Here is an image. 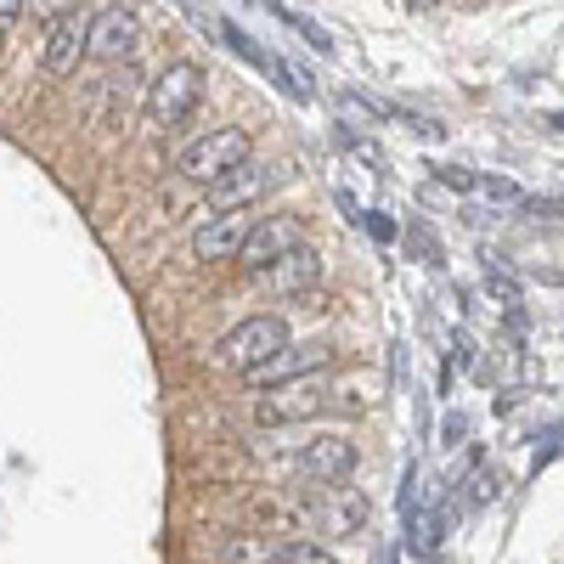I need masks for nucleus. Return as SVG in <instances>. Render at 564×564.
<instances>
[{"mask_svg": "<svg viewBox=\"0 0 564 564\" xmlns=\"http://www.w3.org/2000/svg\"><path fill=\"white\" fill-rule=\"evenodd\" d=\"M327 367H334V350H327V345H305V350H276L265 367H254V372H243V379L249 384H282V379H316V372H327Z\"/></svg>", "mask_w": 564, "mask_h": 564, "instance_id": "9b49d317", "label": "nucleus"}, {"mask_svg": "<svg viewBox=\"0 0 564 564\" xmlns=\"http://www.w3.org/2000/svg\"><path fill=\"white\" fill-rule=\"evenodd\" d=\"M23 12H29V0H0V29H12Z\"/></svg>", "mask_w": 564, "mask_h": 564, "instance_id": "f3484780", "label": "nucleus"}, {"mask_svg": "<svg viewBox=\"0 0 564 564\" xmlns=\"http://www.w3.org/2000/svg\"><path fill=\"white\" fill-rule=\"evenodd\" d=\"M300 243H305V226L294 215H260L254 231H249V243H243V254H238V265L260 276L265 265H276L282 254L300 249Z\"/></svg>", "mask_w": 564, "mask_h": 564, "instance_id": "1a4fd4ad", "label": "nucleus"}, {"mask_svg": "<svg viewBox=\"0 0 564 564\" xmlns=\"http://www.w3.org/2000/svg\"><path fill=\"white\" fill-rule=\"evenodd\" d=\"M276 564H334V553L316 547V542H289V547L276 553Z\"/></svg>", "mask_w": 564, "mask_h": 564, "instance_id": "2eb2a0df", "label": "nucleus"}, {"mask_svg": "<svg viewBox=\"0 0 564 564\" xmlns=\"http://www.w3.org/2000/svg\"><path fill=\"white\" fill-rule=\"evenodd\" d=\"M254 209H215V220H204L193 231V254L204 265H220V260H238L243 243H249V231H254Z\"/></svg>", "mask_w": 564, "mask_h": 564, "instance_id": "6e6552de", "label": "nucleus"}, {"mask_svg": "<svg viewBox=\"0 0 564 564\" xmlns=\"http://www.w3.org/2000/svg\"><path fill=\"white\" fill-rule=\"evenodd\" d=\"M265 276V289L271 294H282V300H289V294H305V289H316V276H322V260H316V249H289V254H282L276 265H265L260 271Z\"/></svg>", "mask_w": 564, "mask_h": 564, "instance_id": "ddd939ff", "label": "nucleus"}, {"mask_svg": "<svg viewBox=\"0 0 564 564\" xmlns=\"http://www.w3.org/2000/svg\"><path fill=\"white\" fill-rule=\"evenodd\" d=\"M356 463H361V452H356L350 435H316V441H305V452L294 457V480L322 491V486L350 480V475H356Z\"/></svg>", "mask_w": 564, "mask_h": 564, "instance_id": "423d86ee", "label": "nucleus"}, {"mask_svg": "<svg viewBox=\"0 0 564 564\" xmlns=\"http://www.w3.org/2000/svg\"><path fill=\"white\" fill-rule=\"evenodd\" d=\"M289 345H294V339H289V322H282V316H249V322L231 327V334L215 339L209 361L226 367V372H254V367H265L276 350H289Z\"/></svg>", "mask_w": 564, "mask_h": 564, "instance_id": "f03ea898", "label": "nucleus"}, {"mask_svg": "<svg viewBox=\"0 0 564 564\" xmlns=\"http://www.w3.org/2000/svg\"><path fill=\"white\" fill-rule=\"evenodd\" d=\"M367 513H372V502H367V491H356V486H322L311 502H305V525L316 531V536H327V542H345V536H356V531H367Z\"/></svg>", "mask_w": 564, "mask_h": 564, "instance_id": "39448f33", "label": "nucleus"}, {"mask_svg": "<svg viewBox=\"0 0 564 564\" xmlns=\"http://www.w3.org/2000/svg\"><path fill=\"white\" fill-rule=\"evenodd\" d=\"M406 7H412V12H423V7H435V0H406Z\"/></svg>", "mask_w": 564, "mask_h": 564, "instance_id": "6ab92c4d", "label": "nucleus"}, {"mask_svg": "<svg viewBox=\"0 0 564 564\" xmlns=\"http://www.w3.org/2000/svg\"><path fill=\"white\" fill-rule=\"evenodd\" d=\"M327 412V384L322 372L316 379H282V384H265L260 401H254V423L260 430H289V423H311Z\"/></svg>", "mask_w": 564, "mask_h": 564, "instance_id": "20e7f679", "label": "nucleus"}, {"mask_svg": "<svg viewBox=\"0 0 564 564\" xmlns=\"http://www.w3.org/2000/svg\"><path fill=\"white\" fill-rule=\"evenodd\" d=\"M282 547H271L265 531H238L226 547H220V564H276Z\"/></svg>", "mask_w": 564, "mask_h": 564, "instance_id": "4468645a", "label": "nucleus"}, {"mask_svg": "<svg viewBox=\"0 0 564 564\" xmlns=\"http://www.w3.org/2000/svg\"><path fill=\"white\" fill-rule=\"evenodd\" d=\"M148 124L153 130H175L193 119V108L204 102V68L198 63H170L153 85H148Z\"/></svg>", "mask_w": 564, "mask_h": 564, "instance_id": "7ed1b4c3", "label": "nucleus"}, {"mask_svg": "<svg viewBox=\"0 0 564 564\" xmlns=\"http://www.w3.org/2000/svg\"><path fill=\"white\" fill-rule=\"evenodd\" d=\"M367 231H372V238H379V243H390V238H395V226H390V220H379V215L367 220Z\"/></svg>", "mask_w": 564, "mask_h": 564, "instance_id": "a211bd4d", "label": "nucleus"}, {"mask_svg": "<svg viewBox=\"0 0 564 564\" xmlns=\"http://www.w3.org/2000/svg\"><path fill=\"white\" fill-rule=\"evenodd\" d=\"M249 153H254V135L238 130V124H220V130L198 135L193 148L175 159V170L193 181V186H220L231 170H243V164H249Z\"/></svg>", "mask_w": 564, "mask_h": 564, "instance_id": "f257e3e1", "label": "nucleus"}, {"mask_svg": "<svg viewBox=\"0 0 564 564\" xmlns=\"http://www.w3.org/2000/svg\"><path fill=\"white\" fill-rule=\"evenodd\" d=\"M271 12H276L282 23H289V29H300V34H305V40L316 45V52H334V40H327V34H322V29L311 23V18H300V12H289V7H271Z\"/></svg>", "mask_w": 564, "mask_h": 564, "instance_id": "dca6fc26", "label": "nucleus"}, {"mask_svg": "<svg viewBox=\"0 0 564 564\" xmlns=\"http://www.w3.org/2000/svg\"><path fill=\"white\" fill-rule=\"evenodd\" d=\"M141 23L130 7H102L90 12V63H130L135 57Z\"/></svg>", "mask_w": 564, "mask_h": 564, "instance_id": "9d476101", "label": "nucleus"}, {"mask_svg": "<svg viewBox=\"0 0 564 564\" xmlns=\"http://www.w3.org/2000/svg\"><path fill=\"white\" fill-rule=\"evenodd\" d=\"M276 181H289V164H243V170H231L220 186H209L215 193V209H249L260 193H271Z\"/></svg>", "mask_w": 564, "mask_h": 564, "instance_id": "f8f14e48", "label": "nucleus"}, {"mask_svg": "<svg viewBox=\"0 0 564 564\" xmlns=\"http://www.w3.org/2000/svg\"><path fill=\"white\" fill-rule=\"evenodd\" d=\"M85 57H90V12L74 7V12H63V18L45 23V40H40L45 74H52V79H68Z\"/></svg>", "mask_w": 564, "mask_h": 564, "instance_id": "0eeeda50", "label": "nucleus"}]
</instances>
